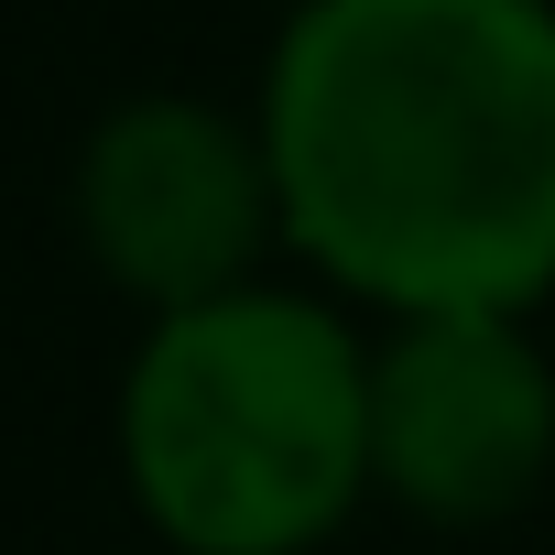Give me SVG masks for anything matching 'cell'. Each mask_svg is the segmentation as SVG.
Segmentation results:
<instances>
[{"label":"cell","mask_w":555,"mask_h":555,"mask_svg":"<svg viewBox=\"0 0 555 555\" xmlns=\"http://www.w3.org/2000/svg\"><path fill=\"white\" fill-rule=\"evenodd\" d=\"M120 468L175 555H306L371 490V349L317 295L175 306L120 382Z\"/></svg>","instance_id":"obj_2"},{"label":"cell","mask_w":555,"mask_h":555,"mask_svg":"<svg viewBox=\"0 0 555 555\" xmlns=\"http://www.w3.org/2000/svg\"><path fill=\"white\" fill-rule=\"evenodd\" d=\"M555 468V371L522 317H403L371 360V479L425 522H501Z\"/></svg>","instance_id":"obj_4"},{"label":"cell","mask_w":555,"mask_h":555,"mask_svg":"<svg viewBox=\"0 0 555 555\" xmlns=\"http://www.w3.org/2000/svg\"><path fill=\"white\" fill-rule=\"evenodd\" d=\"M77 229L120 295L153 317L240 295L261 240L284 229L261 120H229L207 99H131L77 153Z\"/></svg>","instance_id":"obj_3"},{"label":"cell","mask_w":555,"mask_h":555,"mask_svg":"<svg viewBox=\"0 0 555 555\" xmlns=\"http://www.w3.org/2000/svg\"><path fill=\"white\" fill-rule=\"evenodd\" d=\"M284 240L392 317L555 295V0H306L261 77Z\"/></svg>","instance_id":"obj_1"}]
</instances>
